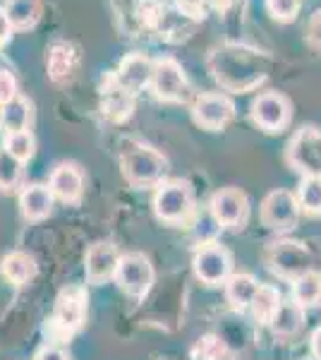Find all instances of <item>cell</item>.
<instances>
[{
	"label": "cell",
	"instance_id": "cell-1",
	"mask_svg": "<svg viewBox=\"0 0 321 360\" xmlns=\"http://www.w3.org/2000/svg\"><path fill=\"white\" fill-rule=\"evenodd\" d=\"M122 176L132 188H159L168 173V159L142 142H127L120 154Z\"/></svg>",
	"mask_w": 321,
	"mask_h": 360
},
{
	"label": "cell",
	"instance_id": "cell-2",
	"mask_svg": "<svg viewBox=\"0 0 321 360\" xmlns=\"http://www.w3.org/2000/svg\"><path fill=\"white\" fill-rule=\"evenodd\" d=\"M209 68H211L216 82L228 91H247L259 79H264V75L256 72V65L247 60V53L237 46L216 49L209 56Z\"/></svg>",
	"mask_w": 321,
	"mask_h": 360
},
{
	"label": "cell",
	"instance_id": "cell-3",
	"mask_svg": "<svg viewBox=\"0 0 321 360\" xmlns=\"http://www.w3.org/2000/svg\"><path fill=\"white\" fill-rule=\"evenodd\" d=\"M154 214L166 224H188L195 214V190L188 180H163L154 193Z\"/></svg>",
	"mask_w": 321,
	"mask_h": 360
},
{
	"label": "cell",
	"instance_id": "cell-4",
	"mask_svg": "<svg viewBox=\"0 0 321 360\" xmlns=\"http://www.w3.org/2000/svg\"><path fill=\"white\" fill-rule=\"evenodd\" d=\"M285 164L302 178H321V130L302 125L285 144Z\"/></svg>",
	"mask_w": 321,
	"mask_h": 360
},
{
	"label": "cell",
	"instance_id": "cell-5",
	"mask_svg": "<svg viewBox=\"0 0 321 360\" xmlns=\"http://www.w3.org/2000/svg\"><path fill=\"white\" fill-rule=\"evenodd\" d=\"M149 89L159 101L166 103H188L195 98L188 75L173 56L154 58V77H151Z\"/></svg>",
	"mask_w": 321,
	"mask_h": 360
},
{
	"label": "cell",
	"instance_id": "cell-6",
	"mask_svg": "<svg viewBox=\"0 0 321 360\" xmlns=\"http://www.w3.org/2000/svg\"><path fill=\"white\" fill-rule=\"evenodd\" d=\"M249 118L266 135H281L293 120V103L283 91H261L252 101Z\"/></svg>",
	"mask_w": 321,
	"mask_h": 360
},
{
	"label": "cell",
	"instance_id": "cell-7",
	"mask_svg": "<svg viewBox=\"0 0 321 360\" xmlns=\"http://www.w3.org/2000/svg\"><path fill=\"white\" fill-rule=\"evenodd\" d=\"M190 113L195 125H199L202 130L221 132L235 118V103L223 91H204L192 98Z\"/></svg>",
	"mask_w": 321,
	"mask_h": 360
},
{
	"label": "cell",
	"instance_id": "cell-8",
	"mask_svg": "<svg viewBox=\"0 0 321 360\" xmlns=\"http://www.w3.org/2000/svg\"><path fill=\"white\" fill-rule=\"evenodd\" d=\"M266 264L276 276L288 278L293 283L297 276L312 269V252L297 240H278L268 248Z\"/></svg>",
	"mask_w": 321,
	"mask_h": 360
},
{
	"label": "cell",
	"instance_id": "cell-9",
	"mask_svg": "<svg viewBox=\"0 0 321 360\" xmlns=\"http://www.w3.org/2000/svg\"><path fill=\"white\" fill-rule=\"evenodd\" d=\"M86 317V293L81 286H67L58 293L55 310L51 317V334H60L63 339H67L70 334H74L81 329Z\"/></svg>",
	"mask_w": 321,
	"mask_h": 360
},
{
	"label": "cell",
	"instance_id": "cell-10",
	"mask_svg": "<svg viewBox=\"0 0 321 360\" xmlns=\"http://www.w3.org/2000/svg\"><path fill=\"white\" fill-rule=\"evenodd\" d=\"M115 281L130 298L142 300L144 295L154 286V266L149 257L142 252H127L120 257L118 271H115Z\"/></svg>",
	"mask_w": 321,
	"mask_h": 360
},
{
	"label": "cell",
	"instance_id": "cell-11",
	"mask_svg": "<svg viewBox=\"0 0 321 360\" xmlns=\"http://www.w3.org/2000/svg\"><path fill=\"white\" fill-rule=\"evenodd\" d=\"M300 202H297V195L290 193V190H271L264 202L259 207V219L266 229L271 231H290L295 229L297 221H300Z\"/></svg>",
	"mask_w": 321,
	"mask_h": 360
},
{
	"label": "cell",
	"instance_id": "cell-12",
	"mask_svg": "<svg viewBox=\"0 0 321 360\" xmlns=\"http://www.w3.org/2000/svg\"><path fill=\"white\" fill-rule=\"evenodd\" d=\"M209 212L223 229H244L249 221V200L240 188H221L211 195Z\"/></svg>",
	"mask_w": 321,
	"mask_h": 360
},
{
	"label": "cell",
	"instance_id": "cell-13",
	"mask_svg": "<svg viewBox=\"0 0 321 360\" xmlns=\"http://www.w3.org/2000/svg\"><path fill=\"white\" fill-rule=\"evenodd\" d=\"M79 65H81L79 44L58 39V41L46 46V75H48V79L53 84L58 86L70 84L77 77Z\"/></svg>",
	"mask_w": 321,
	"mask_h": 360
},
{
	"label": "cell",
	"instance_id": "cell-14",
	"mask_svg": "<svg viewBox=\"0 0 321 360\" xmlns=\"http://www.w3.org/2000/svg\"><path fill=\"white\" fill-rule=\"evenodd\" d=\"M195 276L207 286H221L232 276V255L223 245L209 243L195 255Z\"/></svg>",
	"mask_w": 321,
	"mask_h": 360
},
{
	"label": "cell",
	"instance_id": "cell-15",
	"mask_svg": "<svg viewBox=\"0 0 321 360\" xmlns=\"http://www.w3.org/2000/svg\"><path fill=\"white\" fill-rule=\"evenodd\" d=\"M113 77L122 89L130 91L132 96H137L139 91H144L151 86V77H154V58H149L142 51H134L120 58L118 68L113 70Z\"/></svg>",
	"mask_w": 321,
	"mask_h": 360
},
{
	"label": "cell",
	"instance_id": "cell-16",
	"mask_svg": "<svg viewBox=\"0 0 321 360\" xmlns=\"http://www.w3.org/2000/svg\"><path fill=\"white\" fill-rule=\"evenodd\" d=\"M120 257L122 255L118 252V248L113 243H94V245L86 250V259H84L86 281L98 286V283H106L108 278H115Z\"/></svg>",
	"mask_w": 321,
	"mask_h": 360
},
{
	"label": "cell",
	"instance_id": "cell-17",
	"mask_svg": "<svg viewBox=\"0 0 321 360\" xmlns=\"http://www.w3.org/2000/svg\"><path fill=\"white\" fill-rule=\"evenodd\" d=\"M48 188L60 202L77 205L81 200V193H84V171L77 164H72V161H63L51 173Z\"/></svg>",
	"mask_w": 321,
	"mask_h": 360
},
{
	"label": "cell",
	"instance_id": "cell-18",
	"mask_svg": "<svg viewBox=\"0 0 321 360\" xmlns=\"http://www.w3.org/2000/svg\"><path fill=\"white\" fill-rule=\"evenodd\" d=\"M134 111V96L115 82L113 72L106 75L101 86V113L110 123H125Z\"/></svg>",
	"mask_w": 321,
	"mask_h": 360
},
{
	"label": "cell",
	"instance_id": "cell-19",
	"mask_svg": "<svg viewBox=\"0 0 321 360\" xmlns=\"http://www.w3.org/2000/svg\"><path fill=\"white\" fill-rule=\"evenodd\" d=\"M34 120V103L25 94H17L8 106L0 108V135L10 137L17 132L32 130Z\"/></svg>",
	"mask_w": 321,
	"mask_h": 360
},
{
	"label": "cell",
	"instance_id": "cell-20",
	"mask_svg": "<svg viewBox=\"0 0 321 360\" xmlns=\"http://www.w3.org/2000/svg\"><path fill=\"white\" fill-rule=\"evenodd\" d=\"M53 200H55V195L51 193L48 185H41V183L25 185L20 193L22 217H25L27 221H41V219H46L51 214Z\"/></svg>",
	"mask_w": 321,
	"mask_h": 360
},
{
	"label": "cell",
	"instance_id": "cell-21",
	"mask_svg": "<svg viewBox=\"0 0 321 360\" xmlns=\"http://www.w3.org/2000/svg\"><path fill=\"white\" fill-rule=\"evenodd\" d=\"M3 8L13 22L15 32H29L41 22L44 0H5Z\"/></svg>",
	"mask_w": 321,
	"mask_h": 360
},
{
	"label": "cell",
	"instance_id": "cell-22",
	"mask_svg": "<svg viewBox=\"0 0 321 360\" xmlns=\"http://www.w3.org/2000/svg\"><path fill=\"white\" fill-rule=\"evenodd\" d=\"M0 274L15 286H25L37 276V262H34L32 255L17 250V252H10L0 259Z\"/></svg>",
	"mask_w": 321,
	"mask_h": 360
},
{
	"label": "cell",
	"instance_id": "cell-23",
	"mask_svg": "<svg viewBox=\"0 0 321 360\" xmlns=\"http://www.w3.org/2000/svg\"><path fill=\"white\" fill-rule=\"evenodd\" d=\"M268 327H271V332L276 336H281V339H290V336L300 334L302 327H305V307H300L295 300L293 303H283L278 307L276 315L271 317Z\"/></svg>",
	"mask_w": 321,
	"mask_h": 360
},
{
	"label": "cell",
	"instance_id": "cell-24",
	"mask_svg": "<svg viewBox=\"0 0 321 360\" xmlns=\"http://www.w3.org/2000/svg\"><path fill=\"white\" fill-rule=\"evenodd\" d=\"M256 291H259V283L252 274H232L225 281V298L235 310L252 307Z\"/></svg>",
	"mask_w": 321,
	"mask_h": 360
},
{
	"label": "cell",
	"instance_id": "cell-25",
	"mask_svg": "<svg viewBox=\"0 0 321 360\" xmlns=\"http://www.w3.org/2000/svg\"><path fill=\"white\" fill-rule=\"evenodd\" d=\"M293 300L300 307H319L321 305V271L309 269L293 281Z\"/></svg>",
	"mask_w": 321,
	"mask_h": 360
},
{
	"label": "cell",
	"instance_id": "cell-26",
	"mask_svg": "<svg viewBox=\"0 0 321 360\" xmlns=\"http://www.w3.org/2000/svg\"><path fill=\"white\" fill-rule=\"evenodd\" d=\"M283 305V298H281V291L271 283H259V291H256L254 300H252V312L259 322L268 324L271 317L278 312V307Z\"/></svg>",
	"mask_w": 321,
	"mask_h": 360
},
{
	"label": "cell",
	"instance_id": "cell-27",
	"mask_svg": "<svg viewBox=\"0 0 321 360\" xmlns=\"http://www.w3.org/2000/svg\"><path fill=\"white\" fill-rule=\"evenodd\" d=\"M22 173H25V164L5 147H0V193H13L15 188H20Z\"/></svg>",
	"mask_w": 321,
	"mask_h": 360
},
{
	"label": "cell",
	"instance_id": "cell-28",
	"mask_svg": "<svg viewBox=\"0 0 321 360\" xmlns=\"http://www.w3.org/2000/svg\"><path fill=\"white\" fill-rule=\"evenodd\" d=\"M295 195L307 217H321V178H302Z\"/></svg>",
	"mask_w": 321,
	"mask_h": 360
},
{
	"label": "cell",
	"instance_id": "cell-29",
	"mask_svg": "<svg viewBox=\"0 0 321 360\" xmlns=\"http://www.w3.org/2000/svg\"><path fill=\"white\" fill-rule=\"evenodd\" d=\"M3 147L13 156H17L22 164H27V161L34 156V152H37V137H34L32 130L17 132V135L3 137Z\"/></svg>",
	"mask_w": 321,
	"mask_h": 360
},
{
	"label": "cell",
	"instance_id": "cell-30",
	"mask_svg": "<svg viewBox=\"0 0 321 360\" xmlns=\"http://www.w3.org/2000/svg\"><path fill=\"white\" fill-rule=\"evenodd\" d=\"M266 10L281 25H290L300 13V0H266Z\"/></svg>",
	"mask_w": 321,
	"mask_h": 360
},
{
	"label": "cell",
	"instance_id": "cell-31",
	"mask_svg": "<svg viewBox=\"0 0 321 360\" xmlns=\"http://www.w3.org/2000/svg\"><path fill=\"white\" fill-rule=\"evenodd\" d=\"M17 94H20V84H17L15 72L0 68V108L8 106Z\"/></svg>",
	"mask_w": 321,
	"mask_h": 360
},
{
	"label": "cell",
	"instance_id": "cell-32",
	"mask_svg": "<svg viewBox=\"0 0 321 360\" xmlns=\"http://www.w3.org/2000/svg\"><path fill=\"white\" fill-rule=\"evenodd\" d=\"M221 353H223V346H221V341L216 336H204L195 346V356L202 360H218Z\"/></svg>",
	"mask_w": 321,
	"mask_h": 360
},
{
	"label": "cell",
	"instance_id": "cell-33",
	"mask_svg": "<svg viewBox=\"0 0 321 360\" xmlns=\"http://www.w3.org/2000/svg\"><path fill=\"white\" fill-rule=\"evenodd\" d=\"M207 0H178V8L183 15L192 17V20H204L207 17Z\"/></svg>",
	"mask_w": 321,
	"mask_h": 360
},
{
	"label": "cell",
	"instance_id": "cell-34",
	"mask_svg": "<svg viewBox=\"0 0 321 360\" xmlns=\"http://www.w3.org/2000/svg\"><path fill=\"white\" fill-rule=\"evenodd\" d=\"M307 41L312 44V49H317L321 53V10L312 15V20H309L307 25Z\"/></svg>",
	"mask_w": 321,
	"mask_h": 360
},
{
	"label": "cell",
	"instance_id": "cell-35",
	"mask_svg": "<svg viewBox=\"0 0 321 360\" xmlns=\"http://www.w3.org/2000/svg\"><path fill=\"white\" fill-rule=\"evenodd\" d=\"M13 37H15V27H13V22H10L8 13H5V8L0 5V51L13 41Z\"/></svg>",
	"mask_w": 321,
	"mask_h": 360
},
{
	"label": "cell",
	"instance_id": "cell-36",
	"mask_svg": "<svg viewBox=\"0 0 321 360\" xmlns=\"http://www.w3.org/2000/svg\"><path fill=\"white\" fill-rule=\"evenodd\" d=\"M34 360H70V358H67V353L63 351V348H58V346H44L37 353V356H34Z\"/></svg>",
	"mask_w": 321,
	"mask_h": 360
},
{
	"label": "cell",
	"instance_id": "cell-37",
	"mask_svg": "<svg viewBox=\"0 0 321 360\" xmlns=\"http://www.w3.org/2000/svg\"><path fill=\"white\" fill-rule=\"evenodd\" d=\"M309 348H312V356L321 360V327H317L312 332V339H309Z\"/></svg>",
	"mask_w": 321,
	"mask_h": 360
},
{
	"label": "cell",
	"instance_id": "cell-38",
	"mask_svg": "<svg viewBox=\"0 0 321 360\" xmlns=\"http://www.w3.org/2000/svg\"><path fill=\"white\" fill-rule=\"evenodd\" d=\"M207 3L211 5L214 10H221V13H225V10L232 5V0H207Z\"/></svg>",
	"mask_w": 321,
	"mask_h": 360
},
{
	"label": "cell",
	"instance_id": "cell-39",
	"mask_svg": "<svg viewBox=\"0 0 321 360\" xmlns=\"http://www.w3.org/2000/svg\"><path fill=\"white\" fill-rule=\"evenodd\" d=\"M307 360H317V358H314V356H312V358H307Z\"/></svg>",
	"mask_w": 321,
	"mask_h": 360
}]
</instances>
